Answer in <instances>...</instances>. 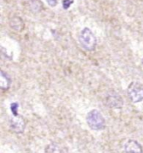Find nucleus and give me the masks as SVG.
Returning <instances> with one entry per match:
<instances>
[{
	"instance_id": "obj_4",
	"label": "nucleus",
	"mask_w": 143,
	"mask_h": 153,
	"mask_svg": "<svg viewBox=\"0 0 143 153\" xmlns=\"http://www.w3.org/2000/svg\"><path fill=\"white\" fill-rule=\"evenodd\" d=\"M9 126L11 130L17 134H22L24 133L26 126V122L24 119L20 115H13V117L9 120Z\"/></svg>"
},
{
	"instance_id": "obj_12",
	"label": "nucleus",
	"mask_w": 143,
	"mask_h": 153,
	"mask_svg": "<svg viewBox=\"0 0 143 153\" xmlns=\"http://www.w3.org/2000/svg\"><path fill=\"white\" fill-rule=\"evenodd\" d=\"M72 3H73L72 0H64V1H63V7H64V9H68Z\"/></svg>"
},
{
	"instance_id": "obj_2",
	"label": "nucleus",
	"mask_w": 143,
	"mask_h": 153,
	"mask_svg": "<svg viewBox=\"0 0 143 153\" xmlns=\"http://www.w3.org/2000/svg\"><path fill=\"white\" fill-rule=\"evenodd\" d=\"M79 40L81 46L85 50L92 51L96 49V43H97L96 38L89 28H84L81 30L79 36Z\"/></svg>"
},
{
	"instance_id": "obj_13",
	"label": "nucleus",
	"mask_w": 143,
	"mask_h": 153,
	"mask_svg": "<svg viewBox=\"0 0 143 153\" xmlns=\"http://www.w3.org/2000/svg\"><path fill=\"white\" fill-rule=\"evenodd\" d=\"M48 3L50 6H55L56 3H57L56 0H48Z\"/></svg>"
},
{
	"instance_id": "obj_7",
	"label": "nucleus",
	"mask_w": 143,
	"mask_h": 153,
	"mask_svg": "<svg viewBox=\"0 0 143 153\" xmlns=\"http://www.w3.org/2000/svg\"><path fill=\"white\" fill-rule=\"evenodd\" d=\"M9 25L16 31H22L24 28V23L20 17H13L9 21Z\"/></svg>"
},
{
	"instance_id": "obj_6",
	"label": "nucleus",
	"mask_w": 143,
	"mask_h": 153,
	"mask_svg": "<svg viewBox=\"0 0 143 153\" xmlns=\"http://www.w3.org/2000/svg\"><path fill=\"white\" fill-rule=\"evenodd\" d=\"M125 153H143L142 146L135 140H129L124 146Z\"/></svg>"
},
{
	"instance_id": "obj_5",
	"label": "nucleus",
	"mask_w": 143,
	"mask_h": 153,
	"mask_svg": "<svg viewBox=\"0 0 143 153\" xmlns=\"http://www.w3.org/2000/svg\"><path fill=\"white\" fill-rule=\"evenodd\" d=\"M106 104L110 108H121L123 106V99L116 93H110L106 97Z\"/></svg>"
},
{
	"instance_id": "obj_3",
	"label": "nucleus",
	"mask_w": 143,
	"mask_h": 153,
	"mask_svg": "<svg viewBox=\"0 0 143 153\" xmlns=\"http://www.w3.org/2000/svg\"><path fill=\"white\" fill-rule=\"evenodd\" d=\"M127 93L133 103L142 102L143 100V85L138 82H131L127 89Z\"/></svg>"
},
{
	"instance_id": "obj_10",
	"label": "nucleus",
	"mask_w": 143,
	"mask_h": 153,
	"mask_svg": "<svg viewBox=\"0 0 143 153\" xmlns=\"http://www.w3.org/2000/svg\"><path fill=\"white\" fill-rule=\"evenodd\" d=\"M29 7L33 12H39L42 8V3L39 0H30Z\"/></svg>"
},
{
	"instance_id": "obj_1",
	"label": "nucleus",
	"mask_w": 143,
	"mask_h": 153,
	"mask_svg": "<svg viewBox=\"0 0 143 153\" xmlns=\"http://www.w3.org/2000/svg\"><path fill=\"white\" fill-rule=\"evenodd\" d=\"M86 122L89 128L93 130H102L106 127V120L102 114L97 109H92L87 114Z\"/></svg>"
},
{
	"instance_id": "obj_11",
	"label": "nucleus",
	"mask_w": 143,
	"mask_h": 153,
	"mask_svg": "<svg viewBox=\"0 0 143 153\" xmlns=\"http://www.w3.org/2000/svg\"><path fill=\"white\" fill-rule=\"evenodd\" d=\"M11 111L13 113V115H18V103H13L11 104Z\"/></svg>"
},
{
	"instance_id": "obj_8",
	"label": "nucleus",
	"mask_w": 143,
	"mask_h": 153,
	"mask_svg": "<svg viewBox=\"0 0 143 153\" xmlns=\"http://www.w3.org/2000/svg\"><path fill=\"white\" fill-rule=\"evenodd\" d=\"M11 84V79L7 73L1 71L0 72V88L3 90H8Z\"/></svg>"
},
{
	"instance_id": "obj_9",
	"label": "nucleus",
	"mask_w": 143,
	"mask_h": 153,
	"mask_svg": "<svg viewBox=\"0 0 143 153\" xmlns=\"http://www.w3.org/2000/svg\"><path fill=\"white\" fill-rule=\"evenodd\" d=\"M45 153H64L63 152L62 148L57 145L56 143H51V144H49L46 147H45Z\"/></svg>"
}]
</instances>
